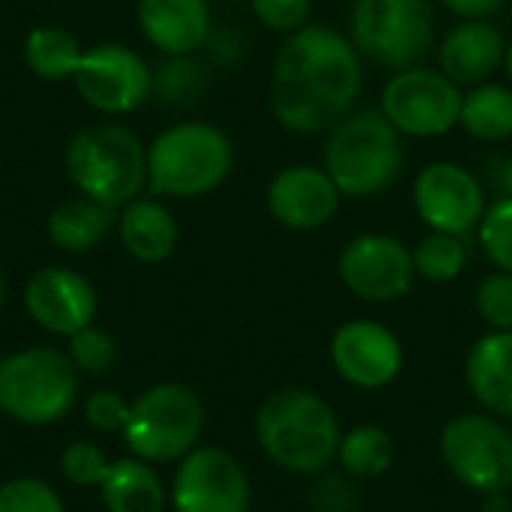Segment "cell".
Segmentation results:
<instances>
[{
	"instance_id": "1",
	"label": "cell",
	"mask_w": 512,
	"mask_h": 512,
	"mask_svg": "<svg viewBox=\"0 0 512 512\" xmlns=\"http://www.w3.org/2000/svg\"><path fill=\"white\" fill-rule=\"evenodd\" d=\"M363 90V63L351 39L327 24H303L273 60L270 111L300 135L342 123Z\"/></svg>"
},
{
	"instance_id": "2",
	"label": "cell",
	"mask_w": 512,
	"mask_h": 512,
	"mask_svg": "<svg viewBox=\"0 0 512 512\" xmlns=\"http://www.w3.org/2000/svg\"><path fill=\"white\" fill-rule=\"evenodd\" d=\"M255 438L264 456L288 474H318L336 459L342 429L333 408L312 390L285 387L255 414Z\"/></svg>"
},
{
	"instance_id": "3",
	"label": "cell",
	"mask_w": 512,
	"mask_h": 512,
	"mask_svg": "<svg viewBox=\"0 0 512 512\" xmlns=\"http://www.w3.org/2000/svg\"><path fill=\"white\" fill-rule=\"evenodd\" d=\"M69 183L78 195L120 210L147 186V144L120 123H90L63 150Z\"/></svg>"
},
{
	"instance_id": "4",
	"label": "cell",
	"mask_w": 512,
	"mask_h": 512,
	"mask_svg": "<svg viewBox=\"0 0 512 512\" xmlns=\"http://www.w3.org/2000/svg\"><path fill=\"white\" fill-rule=\"evenodd\" d=\"M231 168V138L213 123H174L147 144V186L162 198L210 195L225 183Z\"/></svg>"
},
{
	"instance_id": "5",
	"label": "cell",
	"mask_w": 512,
	"mask_h": 512,
	"mask_svg": "<svg viewBox=\"0 0 512 512\" xmlns=\"http://www.w3.org/2000/svg\"><path fill=\"white\" fill-rule=\"evenodd\" d=\"M324 171L345 198L381 195L402 171L399 129L381 108L348 114L324 147Z\"/></svg>"
},
{
	"instance_id": "6",
	"label": "cell",
	"mask_w": 512,
	"mask_h": 512,
	"mask_svg": "<svg viewBox=\"0 0 512 512\" xmlns=\"http://www.w3.org/2000/svg\"><path fill=\"white\" fill-rule=\"evenodd\" d=\"M78 396V369L66 351L33 345L0 360V411L24 426L63 420Z\"/></svg>"
},
{
	"instance_id": "7",
	"label": "cell",
	"mask_w": 512,
	"mask_h": 512,
	"mask_svg": "<svg viewBox=\"0 0 512 512\" xmlns=\"http://www.w3.org/2000/svg\"><path fill=\"white\" fill-rule=\"evenodd\" d=\"M201 432V396L186 384H156L129 405V420L120 435L135 459L165 465L192 453Z\"/></svg>"
},
{
	"instance_id": "8",
	"label": "cell",
	"mask_w": 512,
	"mask_h": 512,
	"mask_svg": "<svg viewBox=\"0 0 512 512\" xmlns=\"http://www.w3.org/2000/svg\"><path fill=\"white\" fill-rule=\"evenodd\" d=\"M351 42L384 69H411L435 42V9L429 0H357Z\"/></svg>"
},
{
	"instance_id": "9",
	"label": "cell",
	"mask_w": 512,
	"mask_h": 512,
	"mask_svg": "<svg viewBox=\"0 0 512 512\" xmlns=\"http://www.w3.org/2000/svg\"><path fill=\"white\" fill-rule=\"evenodd\" d=\"M450 474L480 495L512 489V432L492 414H459L441 432Z\"/></svg>"
},
{
	"instance_id": "10",
	"label": "cell",
	"mask_w": 512,
	"mask_h": 512,
	"mask_svg": "<svg viewBox=\"0 0 512 512\" xmlns=\"http://www.w3.org/2000/svg\"><path fill=\"white\" fill-rule=\"evenodd\" d=\"M72 84L84 105L105 117H120L138 111L150 99L153 72L135 48L123 42H96L84 48Z\"/></svg>"
},
{
	"instance_id": "11",
	"label": "cell",
	"mask_w": 512,
	"mask_h": 512,
	"mask_svg": "<svg viewBox=\"0 0 512 512\" xmlns=\"http://www.w3.org/2000/svg\"><path fill=\"white\" fill-rule=\"evenodd\" d=\"M462 90L444 72L402 69L381 90V114L405 135L438 138L447 135L462 114Z\"/></svg>"
},
{
	"instance_id": "12",
	"label": "cell",
	"mask_w": 512,
	"mask_h": 512,
	"mask_svg": "<svg viewBox=\"0 0 512 512\" xmlns=\"http://www.w3.org/2000/svg\"><path fill=\"white\" fill-rule=\"evenodd\" d=\"M252 501L243 465L219 447H195L174 471V512H246Z\"/></svg>"
},
{
	"instance_id": "13",
	"label": "cell",
	"mask_w": 512,
	"mask_h": 512,
	"mask_svg": "<svg viewBox=\"0 0 512 512\" xmlns=\"http://www.w3.org/2000/svg\"><path fill=\"white\" fill-rule=\"evenodd\" d=\"M414 255L390 234H357L339 252L342 285L369 303H390L411 291L414 285Z\"/></svg>"
},
{
	"instance_id": "14",
	"label": "cell",
	"mask_w": 512,
	"mask_h": 512,
	"mask_svg": "<svg viewBox=\"0 0 512 512\" xmlns=\"http://www.w3.org/2000/svg\"><path fill=\"white\" fill-rule=\"evenodd\" d=\"M417 216L444 234H468L486 213L483 183L456 162H432L414 180Z\"/></svg>"
},
{
	"instance_id": "15",
	"label": "cell",
	"mask_w": 512,
	"mask_h": 512,
	"mask_svg": "<svg viewBox=\"0 0 512 512\" xmlns=\"http://www.w3.org/2000/svg\"><path fill=\"white\" fill-rule=\"evenodd\" d=\"M24 309L36 327L69 339L93 324L99 297L87 276L69 267H42L24 285Z\"/></svg>"
},
{
	"instance_id": "16",
	"label": "cell",
	"mask_w": 512,
	"mask_h": 512,
	"mask_svg": "<svg viewBox=\"0 0 512 512\" xmlns=\"http://www.w3.org/2000/svg\"><path fill=\"white\" fill-rule=\"evenodd\" d=\"M330 360L342 381L360 390H381L402 372V345L378 321H345L330 342Z\"/></svg>"
},
{
	"instance_id": "17",
	"label": "cell",
	"mask_w": 512,
	"mask_h": 512,
	"mask_svg": "<svg viewBox=\"0 0 512 512\" xmlns=\"http://www.w3.org/2000/svg\"><path fill=\"white\" fill-rule=\"evenodd\" d=\"M342 192L324 168L288 165L267 186L270 216L291 231H315L339 213Z\"/></svg>"
},
{
	"instance_id": "18",
	"label": "cell",
	"mask_w": 512,
	"mask_h": 512,
	"mask_svg": "<svg viewBox=\"0 0 512 512\" xmlns=\"http://www.w3.org/2000/svg\"><path fill=\"white\" fill-rule=\"evenodd\" d=\"M135 18L144 39L168 57H186L210 36L207 0H138Z\"/></svg>"
},
{
	"instance_id": "19",
	"label": "cell",
	"mask_w": 512,
	"mask_h": 512,
	"mask_svg": "<svg viewBox=\"0 0 512 512\" xmlns=\"http://www.w3.org/2000/svg\"><path fill=\"white\" fill-rule=\"evenodd\" d=\"M504 57H507V39L486 18H465L441 39L438 48L441 72L450 81L468 87L483 84L504 63Z\"/></svg>"
},
{
	"instance_id": "20",
	"label": "cell",
	"mask_w": 512,
	"mask_h": 512,
	"mask_svg": "<svg viewBox=\"0 0 512 512\" xmlns=\"http://www.w3.org/2000/svg\"><path fill=\"white\" fill-rule=\"evenodd\" d=\"M117 237L129 258L141 264H162L177 252L180 225L159 198H132L117 213Z\"/></svg>"
},
{
	"instance_id": "21",
	"label": "cell",
	"mask_w": 512,
	"mask_h": 512,
	"mask_svg": "<svg viewBox=\"0 0 512 512\" xmlns=\"http://www.w3.org/2000/svg\"><path fill=\"white\" fill-rule=\"evenodd\" d=\"M465 381L486 414L512 420V330H492L474 342Z\"/></svg>"
},
{
	"instance_id": "22",
	"label": "cell",
	"mask_w": 512,
	"mask_h": 512,
	"mask_svg": "<svg viewBox=\"0 0 512 512\" xmlns=\"http://www.w3.org/2000/svg\"><path fill=\"white\" fill-rule=\"evenodd\" d=\"M114 225H117L114 207L99 204L84 195H75V198L60 201L51 210V216L45 222V234L54 249L69 252V255H84V252L96 249Z\"/></svg>"
},
{
	"instance_id": "23",
	"label": "cell",
	"mask_w": 512,
	"mask_h": 512,
	"mask_svg": "<svg viewBox=\"0 0 512 512\" xmlns=\"http://www.w3.org/2000/svg\"><path fill=\"white\" fill-rule=\"evenodd\" d=\"M102 504L108 512H162L165 486L144 459H117L102 483Z\"/></svg>"
},
{
	"instance_id": "24",
	"label": "cell",
	"mask_w": 512,
	"mask_h": 512,
	"mask_svg": "<svg viewBox=\"0 0 512 512\" xmlns=\"http://www.w3.org/2000/svg\"><path fill=\"white\" fill-rule=\"evenodd\" d=\"M24 63L27 69L39 78V81H72L81 63V42L75 39V33H69L66 27L57 24H39L24 36Z\"/></svg>"
},
{
	"instance_id": "25",
	"label": "cell",
	"mask_w": 512,
	"mask_h": 512,
	"mask_svg": "<svg viewBox=\"0 0 512 512\" xmlns=\"http://www.w3.org/2000/svg\"><path fill=\"white\" fill-rule=\"evenodd\" d=\"M459 123L480 141L512 138V90L504 84H477L462 99Z\"/></svg>"
},
{
	"instance_id": "26",
	"label": "cell",
	"mask_w": 512,
	"mask_h": 512,
	"mask_svg": "<svg viewBox=\"0 0 512 512\" xmlns=\"http://www.w3.org/2000/svg\"><path fill=\"white\" fill-rule=\"evenodd\" d=\"M336 459L345 468V474L357 480H375L387 474V468L393 465L396 447H393V438L381 426H357L342 435Z\"/></svg>"
},
{
	"instance_id": "27",
	"label": "cell",
	"mask_w": 512,
	"mask_h": 512,
	"mask_svg": "<svg viewBox=\"0 0 512 512\" xmlns=\"http://www.w3.org/2000/svg\"><path fill=\"white\" fill-rule=\"evenodd\" d=\"M411 255H414V270L426 282H438V285L459 279L468 264V249L462 237L444 231H432L429 237H423L417 249H411Z\"/></svg>"
},
{
	"instance_id": "28",
	"label": "cell",
	"mask_w": 512,
	"mask_h": 512,
	"mask_svg": "<svg viewBox=\"0 0 512 512\" xmlns=\"http://www.w3.org/2000/svg\"><path fill=\"white\" fill-rule=\"evenodd\" d=\"M69 360L78 372L84 375H108L117 363V342L111 339V333L99 330V327H84L75 336H69Z\"/></svg>"
},
{
	"instance_id": "29",
	"label": "cell",
	"mask_w": 512,
	"mask_h": 512,
	"mask_svg": "<svg viewBox=\"0 0 512 512\" xmlns=\"http://www.w3.org/2000/svg\"><path fill=\"white\" fill-rule=\"evenodd\" d=\"M480 246L489 261L512 273V198H498L480 219Z\"/></svg>"
},
{
	"instance_id": "30",
	"label": "cell",
	"mask_w": 512,
	"mask_h": 512,
	"mask_svg": "<svg viewBox=\"0 0 512 512\" xmlns=\"http://www.w3.org/2000/svg\"><path fill=\"white\" fill-rule=\"evenodd\" d=\"M111 471V462L105 459V453L87 441H75L60 453V474L66 477V483L78 486V489H93L105 483Z\"/></svg>"
},
{
	"instance_id": "31",
	"label": "cell",
	"mask_w": 512,
	"mask_h": 512,
	"mask_svg": "<svg viewBox=\"0 0 512 512\" xmlns=\"http://www.w3.org/2000/svg\"><path fill=\"white\" fill-rule=\"evenodd\" d=\"M0 512H66V507L48 483L18 477L0 486Z\"/></svg>"
},
{
	"instance_id": "32",
	"label": "cell",
	"mask_w": 512,
	"mask_h": 512,
	"mask_svg": "<svg viewBox=\"0 0 512 512\" xmlns=\"http://www.w3.org/2000/svg\"><path fill=\"white\" fill-rule=\"evenodd\" d=\"M477 312L492 330H512V273H492L477 288Z\"/></svg>"
},
{
	"instance_id": "33",
	"label": "cell",
	"mask_w": 512,
	"mask_h": 512,
	"mask_svg": "<svg viewBox=\"0 0 512 512\" xmlns=\"http://www.w3.org/2000/svg\"><path fill=\"white\" fill-rule=\"evenodd\" d=\"M84 420L96 432H123L129 420V402L117 390H96L84 399Z\"/></svg>"
},
{
	"instance_id": "34",
	"label": "cell",
	"mask_w": 512,
	"mask_h": 512,
	"mask_svg": "<svg viewBox=\"0 0 512 512\" xmlns=\"http://www.w3.org/2000/svg\"><path fill=\"white\" fill-rule=\"evenodd\" d=\"M252 15L273 33H294L306 24L312 0H249Z\"/></svg>"
},
{
	"instance_id": "35",
	"label": "cell",
	"mask_w": 512,
	"mask_h": 512,
	"mask_svg": "<svg viewBox=\"0 0 512 512\" xmlns=\"http://www.w3.org/2000/svg\"><path fill=\"white\" fill-rule=\"evenodd\" d=\"M459 18H486L504 6V0H441Z\"/></svg>"
},
{
	"instance_id": "36",
	"label": "cell",
	"mask_w": 512,
	"mask_h": 512,
	"mask_svg": "<svg viewBox=\"0 0 512 512\" xmlns=\"http://www.w3.org/2000/svg\"><path fill=\"white\" fill-rule=\"evenodd\" d=\"M489 183L498 198H512V156L495 159L489 168Z\"/></svg>"
},
{
	"instance_id": "37",
	"label": "cell",
	"mask_w": 512,
	"mask_h": 512,
	"mask_svg": "<svg viewBox=\"0 0 512 512\" xmlns=\"http://www.w3.org/2000/svg\"><path fill=\"white\" fill-rule=\"evenodd\" d=\"M483 512H510V504H507V492H495V495H486Z\"/></svg>"
},
{
	"instance_id": "38",
	"label": "cell",
	"mask_w": 512,
	"mask_h": 512,
	"mask_svg": "<svg viewBox=\"0 0 512 512\" xmlns=\"http://www.w3.org/2000/svg\"><path fill=\"white\" fill-rule=\"evenodd\" d=\"M504 66H507V75H510V81H512V42L507 45V57H504Z\"/></svg>"
},
{
	"instance_id": "39",
	"label": "cell",
	"mask_w": 512,
	"mask_h": 512,
	"mask_svg": "<svg viewBox=\"0 0 512 512\" xmlns=\"http://www.w3.org/2000/svg\"><path fill=\"white\" fill-rule=\"evenodd\" d=\"M3 300H6V285H3V273H0V309H3Z\"/></svg>"
},
{
	"instance_id": "40",
	"label": "cell",
	"mask_w": 512,
	"mask_h": 512,
	"mask_svg": "<svg viewBox=\"0 0 512 512\" xmlns=\"http://www.w3.org/2000/svg\"><path fill=\"white\" fill-rule=\"evenodd\" d=\"M0 417H3V411H0Z\"/></svg>"
},
{
	"instance_id": "41",
	"label": "cell",
	"mask_w": 512,
	"mask_h": 512,
	"mask_svg": "<svg viewBox=\"0 0 512 512\" xmlns=\"http://www.w3.org/2000/svg\"><path fill=\"white\" fill-rule=\"evenodd\" d=\"M0 360H3V357H0Z\"/></svg>"
}]
</instances>
